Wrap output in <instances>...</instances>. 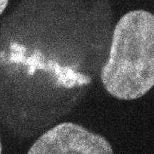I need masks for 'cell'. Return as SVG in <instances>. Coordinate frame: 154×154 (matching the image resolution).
I'll list each match as a JSON object with an SVG mask.
<instances>
[{
  "label": "cell",
  "instance_id": "3",
  "mask_svg": "<svg viewBox=\"0 0 154 154\" xmlns=\"http://www.w3.org/2000/svg\"><path fill=\"white\" fill-rule=\"evenodd\" d=\"M8 3H9V0H0V15L5 10Z\"/></svg>",
  "mask_w": 154,
  "mask_h": 154
},
{
  "label": "cell",
  "instance_id": "1",
  "mask_svg": "<svg viewBox=\"0 0 154 154\" xmlns=\"http://www.w3.org/2000/svg\"><path fill=\"white\" fill-rule=\"evenodd\" d=\"M108 93L134 100L154 86V14L133 10L116 23L109 54L101 72Z\"/></svg>",
  "mask_w": 154,
  "mask_h": 154
},
{
  "label": "cell",
  "instance_id": "4",
  "mask_svg": "<svg viewBox=\"0 0 154 154\" xmlns=\"http://www.w3.org/2000/svg\"><path fill=\"white\" fill-rule=\"evenodd\" d=\"M2 143H1V140H0V153H2Z\"/></svg>",
  "mask_w": 154,
  "mask_h": 154
},
{
  "label": "cell",
  "instance_id": "2",
  "mask_svg": "<svg viewBox=\"0 0 154 154\" xmlns=\"http://www.w3.org/2000/svg\"><path fill=\"white\" fill-rule=\"evenodd\" d=\"M105 138L92 133L82 126L64 122L41 136L28 153H113Z\"/></svg>",
  "mask_w": 154,
  "mask_h": 154
}]
</instances>
